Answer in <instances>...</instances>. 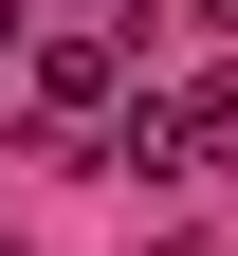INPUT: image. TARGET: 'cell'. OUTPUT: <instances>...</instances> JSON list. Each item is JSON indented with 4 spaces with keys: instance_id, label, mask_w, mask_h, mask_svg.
Returning a JSON list of instances; mask_svg holds the SVG:
<instances>
[{
    "instance_id": "cell-1",
    "label": "cell",
    "mask_w": 238,
    "mask_h": 256,
    "mask_svg": "<svg viewBox=\"0 0 238 256\" xmlns=\"http://www.w3.org/2000/svg\"><path fill=\"white\" fill-rule=\"evenodd\" d=\"M110 92H128V37H37L19 110H37V128H110Z\"/></svg>"
}]
</instances>
